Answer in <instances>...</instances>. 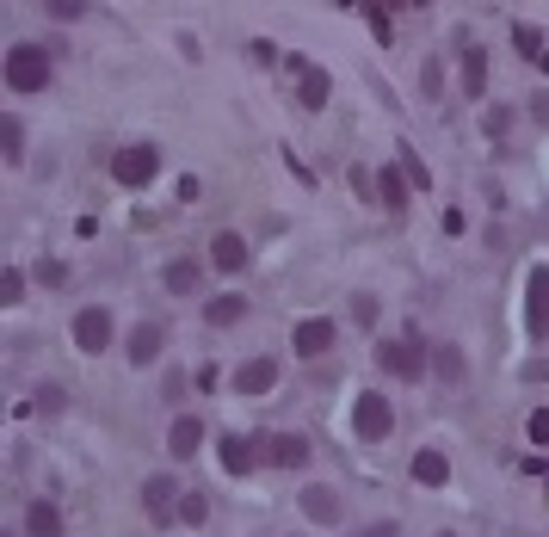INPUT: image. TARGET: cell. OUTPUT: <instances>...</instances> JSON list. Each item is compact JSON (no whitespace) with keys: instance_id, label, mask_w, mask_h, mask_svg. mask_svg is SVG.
<instances>
[{"instance_id":"cell-27","label":"cell","mask_w":549,"mask_h":537,"mask_svg":"<svg viewBox=\"0 0 549 537\" xmlns=\"http://www.w3.org/2000/svg\"><path fill=\"white\" fill-rule=\"evenodd\" d=\"M179 519H186V525H204V519H210V500H204V494H186V500H179Z\"/></svg>"},{"instance_id":"cell-9","label":"cell","mask_w":549,"mask_h":537,"mask_svg":"<svg viewBox=\"0 0 549 537\" xmlns=\"http://www.w3.org/2000/svg\"><path fill=\"white\" fill-rule=\"evenodd\" d=\"M272 383H278V365H272V358H247V365L235 371V396H266Z\"/></svg>"},{"instance_id":"cell-25","label":"cell","mask_w":549,"mask_h":537,"mask_svg":"<svg viewBox=\"0 0 549 537\" xmlns=\"http://www.w3.org/2000/svg\"><path fill=\"white\" fill-rule=\"evenodd\" d=\"M377 186H383V204H389V210H401V204H408V179H401V173H389V167H383V179H377Z\"/></svg>"},{"instance_id":"cell-3","label":"cell","mask_w":549,"mask_h":537,"mask_svg":"<svg viewBox=\"0 0 549 537\" xmlns=\"http://www.w3.org/2000/svg\"><path fill=\"white\" fill-rule=\"evenodd\" d=\"M155 173H161V155L149 149V142H130V149L112 155V179H118V186H130V192H136V186H149Z\"/></svg>"},{"instance_id":"cell-1","label":"cell","mask_w":549,"mask_h":537,"mask_svg":"<svg viewBox=\"0 0 549 537\" xmlns=\"http://www.w3.org/2000/svg\"><path fill=\"white\" fill-rule=\"evenodd\" d=\"M377 365L389 371V377H408V383H420L426 377V340L420 334H401V340H377Z\"/></svg>"},{"instance_id":"cell-26","label":"cell","mask_w":549,"mask_h":537,"mask_svg":"<svg viewBox=\"0 0 549 537\" xmlns=\"http://www.w3.org/2000/svg\"><path fill=\"white\" fill-rule=\"evenodd\" d=\"M401 167H408V186H432V173H426V161L408 149V142H401Z\"/></svg>"},{"instance_id":"cell-33","label":"cell","mask_w":549,"mask_h":537,"mask_svg":"<svg viewBox=\"0 0 549 537\" xmlns=\"http://www.w3.org/2000/svg\"><path fill=\"white\" fill-rule=\"evenodd\" d=\"M438 537H451V531H438Z\"/></svg>"},{"instance_id":"cell-29","label":"cell","mask_w":549,"mask_h":537,"mask_svg":"<svg viewBox=\"0 0 549 537\" xmlns=\"http://www.w3.org/2000/svg\"><path fill=\"white\" fill-rule=\"evenodd\" d=\"M0 297H7V303H19V297H25V272H19V266L0 272Z\"/></svg>"},{"instance_id":"cell-13","label":"cell","mask_w":549,"mask_h":537,"mask_svg":"<svg viewBox=\"0 0 549 537\" xmlns=\"http://www.w3.org/2000/svg\"><path fill=\"white\" fill-rule=\"evenodd\" d=\"M161 346H167V334L155 328V321H142V328L130 334V365H155V358H161Z\"/></svg>"},{"instance_id":"cell-24","label":"cell","mask_w":549,"mask_h":537,"mask_svg":"<svg viewBox=\"0 0 549 537\" xmlns=\"http://www.w3.org/2000/svg\"><path fill=\"white\" fill-rule=\"evenodd\" d=\"M512 44H519V56H537V62L549 56V50H543V31H537V25H512Z\"/></svg>"},{"instance_id":"cell-2","label":"cell","mask_w":549,"mask_h":537,"mask_svg":"<svg viewBox=\"0 0 549 537\" xmlns=\"http://www.w3.org/2000/svg\"><path fill=\"white\" fill-rule=\"evenodd\" d=\"M7 87H13V93L50 87V56H44L38 44H13V50H7Z\"/></svg>"},{"instance_id":"cell-21","label":"cell","mask_w":549,"mask_h":537,"mask_svg":"<svg viewBox=\"0 0 549 537\" xmlns=\"http://www.w3.org/2000/svg\"><path fill=\"white\" fill-rule=\"evenodd\" d=\"M482 81H488V56L475 50V44H463V93L482 99Z\"/></svg>"},{"instance_id":"cell-14","label":"cell","mask_w":549,"mask_h":537,"mask_svg":"<svg viewBox=\"0 0 549 537\" xmlns=\"http://www.w3.org/2000/svg\"><path fill=\"white\" fill-rule=\"evenodd\" d=\"M142 507H149V519H173V507H179V500H173V482L167 476H149V488H142Z\"/></svg>"},{"instance_id":"cell-5","label":"cell","mask_w":549,"mask_h":537,"mask_svg":"<svg viewBox=\"0 0 549 537\" xmlns=\"http://www.w3.org/2000/svg\"><path fill=\"white\" fill-rule=\"evenodd\" d=\"M352 426H358V439H389V426H395V408L377 396H358V408H352Z\"/></svg>"},{"instance_id":"cell-30","label":"cell","mask_w":549,"mask_h":537,"mask_svg":"<svg viewBox=\"0 0 549 537\" xmlns=\"http://www.w3.org/2000/svg\"><path fill=\"white\" fill-rule=\"evenodd\" d=\"M525 433H531V445H549V408H537V414L525 420Z\"/></svg>"},{"instance_id":"cell-15","label":"cell","mask_w":549,"mask_h":537,"mask_svg":"<svg viewBox=\"0 0 549 537\" xmlns=\"http://www.w3.org/2000/svg\"><path fill=\"white\" fill-rule=\"evenodd\" d=\"M25 537H62V513L50 500H31L25 507Z\"/></svg>"},{"instance_id":"cell-4","label":"cell","mask_w":549,"mask_h":537,"mask_svg":"<svg viewBox=\"0 0 549 537\" xmlns=\"http://www.w3.org/2000/svg\"><path fill=\"white\" fill-rule=\"evenodd\" d=\"M525 334L549 340V266H531L525 278Z\"/></svg>"},{"instance_id":"cell-20","label":"cell","mask_w":549,"mask_h":537,"mask_svg":"<svg viewBox=\"0 0 549 537\" xmlns=\"http://www.w3.org/2000/svg\"><path fill=\"white\" fill-rule=\"evenodd\" d=\"M303 513H309L315 525H334V519H340V500L327 494V488H303Z\"/></svg>"},{"instance_id":"cell-16","label":"cell","mask_w":549,"mask_h":537,"mask_svg":"<svg viewBox=\"0 0 549 537\" xmlns=\"http://www.w3.org/2000/svg\"><path fill=\"white\" fill-rule=\"evenodd\" d=\"M210 260H216V272H241L247 266V241L241 235H216L210 241Z\"/></svg>"},{"instance_id":"cell-6","label":"cell","mask_w":549,"mask_h":537,"mask_svg":"<svg viewBox=\"0 0 549 537\" xmlns=\"http://www.w3.org/2000/svg\"><path fill=\"white\" fill-rule=\"evenodd\" d=\"M260 457L278 463V470H303L309 463V439L303 433H272V439H260Z\"/></svg>"},{"instance_id":"cell-32","label":"cell","mask_w":549,"mask_h":537,"mask_svg":"<svg viewBox=\"0 0 549 537\" xmlns=\"http://www.w3.org/2000/svg\"><path fill=\"white\" fill-rule=\"evenodd\" d=\"M364 537H395V525H371V531H364Z\"/></svg>"},{"instance_id":"cell-11","label":"cell","mask_w":549,"mask_h":537,"mask_svg":"<svg viewBox=\"0 0 549 537\" xmlns=\"http://www.w3.org/2000/svg\"><path fill=\"white\" fill-rule=\"evenodd\" d=\"M414 482H420V488H445V482H451V457L432 451V445L414 451Z\"/></svg>"},{"instance_id":"cell-7","label":"cell","mask_w":549,"mask_h":537,"mask_svg":"<svg viewBox=\"0 0 549 537\" xmlns=\"http://www.w3.org/2000/svg\"><path fill=\"white\" fill-rule=\"evenodd\" d=\"M75 346L93 358V352H105V346H112V315H105V309H81L75 315Z\"/></svg>"},{"instance_id":"cell-17","label":"cell","mask_w":549,"mask_h":537,"mask_svg":"<svg viewBox=\"0 0 549 537\" xmlns=\"http://www.w3.org/2000/svg\"><path fill=\"white\" fill-rule=\"evenodd\" d=\"M198 445H204V426H198V420H192V414H186V420H173V426H167V451H173V457H192V451H198Z\"/></svg>"},{"instance_id":"cell-18","label":"cell","mask_w":549,"mask_h":537,"mask_svg":"<svg viewBox=\"0 0 549 537\" xmlns=\"http://www.w3.org/2000/svg\"><path fill=\"white\" fill-rule=\"evenodd\" d=\"M241 315H247V297H210V303H204V321H210V328H235Z\"/></svg>"},{"instance_id":"cell-12","label":"cell","mask_w":549,"mask_h":537,"mask_svg":"<svg viewBox=\"0 0 549 537\" xmlns=\"http://www.w3.org/2000/svg\"><path fill=\"white\" fill-rule=\"evenodd\" d=\"M327 87H334V81H327V68L297 62V99L309 105V112H321V105H327Z\"/></svg>"},{"instance_id":"cell-23","label":"cell","mask_w":549,"mask_h":537,"mask_svg":"<svg viewBox=\"0 0 549 537\" xmlns=\"http://www.w3.org/2000/svg\"><path fill=\"white\" fill-rule=\"evenodd\" d=\"M432 365H438V377H445V383H463V352L457 346H438Z\"/></svg>"},{"instance_id":"cell-10","label":"cell","mask_w":549,"mask_h":537,"mask_svg":"<svg viewBox=\"0 0 549 537\" xmlns=\"http://www.w3.org/2000/svg\"><path fill=\"white\" fill-rule=\"evenodd\" d=\"M253 463H260V439L229 433V439H223V470H229V476H247Z\"/></svg>"},{"instance_id":"cell-19","label":"cell","mask_w":549,"mask_h":537,"mask_svg":"<svg viewBox=\"0 0 549 537\" xmlns=\"http://www.w3.org/2000/svg\"><path fill=\"white\" fill-rule=\"evenodd\" d=\"M198 278H204V266L186 254V260H173V266H167V291H173V297H186V291H198Z\"/></svg>"},{"instance_id":"cell-28","label":"cell","mask_w":549,"mask_h":537,"mask_svg":"<svg viewBox=\"0 0 549 537\" xmlns=\"http://www.w3.org/2000/svg\"><path fill=\"white\" fill-rule=\"evenodd\" d=\"M38 284H44V291H62V284H68V266H62V260H44V266H38Z\"/></svg>"},{"instance_id":"cell-22","label":"cell","mask_w":549,"mask_h":537,"mask_svg":"<svg viewBox=\"0 0 549 537\" xmlns=\"http://www.w3.org/2000/svg\"><path fill=\"white\" fill-rule=\"evenodd\" d=\"M0 155H7L13 167L25 161V124H19V118H7V124H0Z\"/></svg>"},{"instance_id":"cell-31","label":"cell","mask_w":549,"mask_h":537,"mask_svg":"<svg viewBox=\"0 0 549 537\" xmlns=\"http://www.w3.org/2000/svg\"><path fill=\"white\" fill-rule=\"evenodd\" d=\"M38 414H62V389H38V402H31Z\"/></svg>"},{"instance_id":"cell-8","label":"cell","mask_w":549,"mask_h":537,"mask_svg":"<svg viewBox=\"0 0 549 537\" xmlns=\"http://www.w3.org/2000/svg\"><path fill=\"white\" fill-rule=\"evenodd\" d=\"M290 346H297L303 358H321L327 346H334V321H327V315H309V321H297V334H290Z\"/></svg>"}]
</instances>
